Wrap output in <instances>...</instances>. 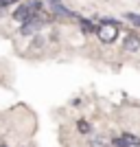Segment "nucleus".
<instances>
[{
  "mask_svg": "<svg viewBox=\"0 0 140 147\" xmlns=\"http://www.w3.org/2000/svg\"><path fill=\"white\" fill-rule=\"evenodd\" d=\"M96 35L103 44L116 42V40H118V22H114V20H103V22L96 26Z\"/></svg>",
  "mask_w": 140,
  "mask_h": 147,
  "instance_id": "nucleus-1",
  "label": "nucleus"
},
{
  "mask_svg": "<svg viewBox=\"0 0 140 147\" xmlns=\"http://www.w3.org/2000/svg\"><path fill=\"white\" fill-rule=\"evenodd\" d=\"M44 26L42 18L40 16H35V18L26 20V22H22V29H20V33L22 35H35V33H40V29Z\"/></svg>",
  "mask_w": 140,
  "mask_h": 147,
  "instance_id": "nucleus-2",
  "label": "nucleus"
},
{
  "mask_svg": "<svg viewBox=\"0 0 140 147\" xmlns=\"http://www.w3.org/2000/svg\"><path fill=\"white\" fill-rule=\"evenodd\" d=\"M50 13H53V16H59V18H77V13L66 9L61 2H53V5H50Z\"/></svg>",
  "mask_w": 140,
  "mask_h": 147,
  "instance_id": "nucleus-3",
  "label": "nucleus"
},
{
  "mask_svg": "<svg viewBox=\"0 0 140 147\" xmlns=\"http://www.w3.org/2000/svg\"><path fill=\"white\" fill-rule=\"evenodd\" d=\"M31 18H35V16H31V11H29V7L26 5H20V7H15V11H13V20L15 22H26V20H31Z\"/></svg>",
  "mask_w": 140,
  "mask_h": 147,
  "instance_id": "nucleus-4",
  "label": "nucleus"
},
{
  "mask_svg": "<svg viewBox=\"0 0 140 147\" xmlns=\"http://www.w3.org/2000/svg\"><path fill=\"white\" fill-rule=\"evenodd\" d=\"M123 49L129 51V53H136V51H140V40L134 37V35L125 37V40H123Z\"/></svg>",
  "mask_w": 140,
  "mask_h": 147,
  "instance_id": "nucleus-5",
  "label": "nucleus"
},
{
  "mask_svg": "<svg viewBox=\"0 0 140 147\" xmlns=\"http://www.w3.org/2000/svg\"><path fill=\"white\" fill-rule=\"evenodd\" d=\"M121 141L125 143V147H140V138L136 134H129V132H123Z\"/></svg>",
  "mask_w": 140,
  "mask_h": 147,
  "instance_id": "nucleus-6",
  "label": "nucleus"
},
{
  "mask_svg": "<svg viewBox=\"0 0 140 147\" xmlns=\"http://www.w3.org/2000/svg\"><path fill=\"white\" fill-rule=\"evenodd\" d=\"M79 26H81V31H83L85 35H88V33H96V26H94L92 20H79Z\"/></svg>",
  "mask_w": 140,
  "mask_h": 147,
  "instance_id": "nucleus-7",
  "label": "nucleus"
},
{
  "mask_svg": "<svg viewBox=\"0 0 140 147\" xmlns=\"http://www.w3.org/2000/svg\"><path fill=\"white\" fill-rule=\"evenodd\" d=\"M77 129H79L81 134H90V123H85L83 119H79L77 121Z\"/></svg>",
  "mask_w": 140,
  "mask_h": 147,
  "instance_id": "nucleus-8",
  "label": "nucleus"
},
{
  "mask_svg": "<svg viewBox=\"0 0 140 147\" xmlns=\"http://www.w3.org/2000/svg\"><path fill=\"white\" fill-rule=\"evenodd\" d=\"M125 20H129L134 26H140V16L138 13H125Z\"/></svg>",
  "mask_w": 140,
  "mask_h": 147,
  "instance_id": "nucleus-9",
  "label": "nucleus"
},
{
  "mask_svg": "<svg viewBox=\"0 0 140 147\" xmlns=\"http://www.w3.org/2000/svg\"><path fill=\"white\" fill-rule=\"evenodd\" d=\"M90 145H92V147H105V143L98 141V138H90Z\"/></svg>",
  "mask_w": 140,
  "mask_h": 147,
  "instance_id": "nucleus-10",
  "label": "nucleus"
},
{
  "mask_svg": "<svg viewBox=\"0 0 140 147\" xmlns=\"http://www.w3.org/2000/svg\"><path fill=\"white\" fill-rule=\"evenodd\" d=\"M48 2H50V5H53V2H61V0H48Z\"/></svg>",
  "mask_w": 140,
  "mask_h": 147,
  "instance_id": "nucleus-11",
  "label": "nucleus"
},
{
  "mask_svg": "<svg viewBox=\"0 0 140 147\" xmlns=\"http://www.w3.org/2000/svg\"><path fill=\"white\" fill-rule=\"evenodd\" d=\"M2 147H5V145H2Z\"/></svg>",
  "mask_w": 140,
  "mask_h": 147,
  "instance_id": "nucleus-12",
  "label": "nucleus"
}]
</instances>
